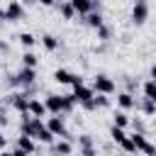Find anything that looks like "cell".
Masks as SVG:
<instances>
[{
  "instance_id": "6da1fadb",
  "label": "cell",
  "mask_w": 156,
  "mask_h": 156,
  "mask_svg": "<svg viewBox=\"0 0 156 156\" xmlns=\"http://www.w3.org/2000/svg\"><path fill=\"white\" fill-rule=\"evenodd\" d=\"M95 93H100V95H112L115 90H117V83L110 78V76H105V73H98V76H93V85H90Z\"/></svg>"
},
{
  "instance_id": "7a4b0ae2",
  "label": "cell",
  "mask_w": 156,
  "mask_h": 156,
  "mask_svg": "<svg viewBox=\"0 0 156 156\" xmlns=\"http://www.w3.org/2000/svg\"><path fill=\"white\" fill-rule=\"evenodd\" d=\"M46 127H49V132H51L54 136L73 139V136H71V132H68V127H66V119H63L61 115H51V117H46Z\"/></svg>"
},
{
  "instance_id": "3957f363",
  "label": "cell",
  "mask_w": 156,
  "mask_h": 156,
  "mask_svg": "<svg viewBox=\"0 0 156 156\" xmlns=\"http://www.w3.org/2000/svg\"><path fill=\"white\" fill-rule=\"evenodd\" d=\"M7 102H10V107H15L17 112H27V110H29V95H27L24 90L10 93V95H7Z\"/></svg>"
},
{
  "instance_id": "277c9868",
  "label": "cell",
  "mask_w": 156,
  "mask_h": 156,
  "mask_svg": "<svg viewBox=\"0 0 156 156\" xmlns=\"http://www.w3.org/2000/svg\"><path fill=\"white\" fill-rule=\"evenodd\" d=\"M44 127H46V122H44V119H39V117H32L29 122H20V134H27V136L37 139V134H39Z\"/></svg>"
},
{
  "instance_id": "5b68a950",
  "label": "cell",
  "mask_w": 156,
  "mask_h": 156,
  "mask_svg": "<svg viewBox=\"0 0 156 156\" xmlns=\"http://www.w3.org/2000/svg\"><path fill=\"white\" fill-rule=\"evenodd\" d=\"M24 17V5L20 0H10L7 7H5V20L7 22H20Z\"/></svg>"
},
{
  "instance_id": "8992f818",
  "label": "cell",
  "mask_w": 156,
  "mask_h": 156,
  "mask_svg": "<svg viewBox=\"0 0 156 156\" xmlns=\"http://www.w3.org/2000/svg\"><path fill=\"white\" fill-rule=\"evenodd\" d=\"M149 20V2L146 0H136L132 7V22L134 24H144Z\"/></svg>"
},
{
  "instance_id": "52a82bcc",
  "label": "cell",
  "mask_w": 156,
  "mask_h": 156,
  "mask_svg": "<svg viewBox=\"0 0 156 156\" xmlns=\"http://www.w3.org/2000/svg\"><path fill=\"white\" fill-rule=\"evenodd\" d=\"M44 105H46L49 115H63V95L49 93V95L44 98Z\"/></svg>"
},
{
  "instance_id": "ba28073f",
  "label": "cell",
  "mask_w": 156,
  "mask_h": 156,
  "mask_svg": "<svg viewBox=\"0 0 156 156\" xmlns=\"http://www.w3.org/2000/svg\"><path fill=\"white\" fill-rule=\"evenodd\" d=\"M27 112H29L32 117H39V119H44V117L49 115L44 100H39V98H29V110H27Z\"/></svg>"
},
{
  "instance_id": "9c48e42d",
  "label": "cell",
  "mask_w": 156,
  "mask_h": 156,
  "mask_svg": "<svg viewBox=\"0 0 156 156\" xmlns=\"http://www.w3.org/2000/svg\"><path fill=\"white\" fill-rule=\"evenodd\" d=\"M15 146H17V149H22V151H27L29 156H34V154H37V139H32V136H27V134H20V136H17V141H15Z\"/></svg>"
},
{
  "instance_id": "30bf717a",
  "label": "cell",
  "mask_w": 156,
  "mask_h": 156,
  "mask_svg": "<svg viewBox=\"0 0 156 156\" xmlns=\"http://www.w3.org/2000/svg\"><path fill=\"white\" fill-rule=\"evenodd\" d=\"M73 98H76L78 105H85V102H90L95 98V90L88 88V85H80V88H73Z\"/></svg>"
},
{
  "instance_id": "8fae6325",
  "label": "cell",
  "mask_w": 156,
  "mask_h": 156,
  "mask_svg": "<svg viewBox=\"0 0 156 156\" xmlns=\"http://www.w3.org/2000/svg\"><path fill=\"white\" fill-rule=\"evenodd\" d=\"M117 107L119 110H132V107H136V98L132 95V93H127V90H122V93H117Z\"/></svg>"
},
{
  "instance_id": "7c38bea8",
  "label": "cell",
  "mask_w": 156,
  "mask_h": 156,
  "mask_svg": "<svg viewBox=\"0 0 156 156\" xmlns=\"http://www.w3.org/2000/svg\"><path fill=\"white\" fill-rule=\"evenodd\" d=\"M51 146H54V156H71V154H73L71 139H58V141H54Z\"/></svg>"
},
{
  "instance_id": "4fadbf2b",
  "label": "cell",
  "mask_w": 156,
  "mask_h": 156,
  "mask_svg": "<svg viewBox=\"0 0 156 156\" xmlns=\"http://www.w3.org/2000/svg\"><path fill=\"white\" fill-rule=\"evenodd\" d=\"M83 22H85L88 27H93V29H100V27L105 24V17L100 15V10H93L90 15H85V17H83Z\"/></svg>"
},
{
  "instance_id": "5bb4252c",
  "label": "cell",
  "mask_w": 156,
  "mask_h": 156,
  "mask_svg": "<svg viewBox=\"0 0 156 156\" xmlns=\"http://www.w3.org/2000/svg\"><path fill=\"white\" fill-rule=\"evenodd\" d=\"M73 76H76V73H71L68 68H56L51 78H54L56 83H61V85H71V83H73Z\"/></svg>"
},
{
  "instance_id": "9a60e30c",
  "label": "cell",
  "mask_w": 156,
  "mask_h": 156,
  "mask_svg": "<svg viewBox=\"0 0 156 156\" xmlns=\"http://www.w3.org/2000/svg\"><path fill=\"white\" fill-rule=\"evenodd\" d=\"M136 107H139L146 117H154V115H156V102L149 100V98H139V100H136Z\"/></svg>"
},
{
  "instance_id": "2e32d148",
  "label": "cell",
  "mask_w": 156,
  "mask_h": 156,
  "mask_svg": "<svg viewBox=\"0 0 156 156\" xmlns=\"http://www.w3.org/2000/svg\"><path fill=\"white\" fill-rule=\"evenodd\" d=\"M112 124H115V127L127 129V127L132 124V119H129V115H127L124 110H115V115H112Z\"/></svg>"
},
{
  "instance_id": "e0dca14e",
  "label": "cell",
  "mask_w": 156,
  "mask_h": 156,
  "mask_svg": "<svg viewBox=\"0 0 156 156\" xmlns=\"http://www.w3.org/2000/svg\"><path fill=\"white\" fill-rule=\"evenodd\" d=\"M17 41L27 49V51H32V46L37 44V37L32 34V32H20V37H17Z\"/></svg>"
},
{
  "instance_id": "ac0fdd59",
  "label": "cell",
  "mask_w": 156,
  "mask_h": 156,
  "mask_svg": "<svg viewBox=\"0 0 156 156\" xmlns=\"http://www.w3.org/2000/svg\"><path fill=\"white\" fill-rule=\"evenodd\" d=\"M20 61H22V66H27V68H37V66H39V56H37L34 51H24V54L20 56Z\"/></svg>"
},
{
  "instance_id": "d6986e66",
  "label": "cell",
  "mask_w": 156,
  "mask_h": 156,
  "mask_svg": "<svg viewBox=\"0 0 156 156\" xmlns=\"http://www.w3.org/2000/svg\"><path fill=\"white\" fill-rule=\"evenodd\" d=\"M58 12H61V17H63V20H73V17H76V10H73L71 0H66V2H58Z\"/></svg>"
},
{
  "instance_id": "ffe728a7",
  "label": "cell",
  "mask_w": 156,
  "mask_h": 156,
  "mask_svg": "<svg viewBox=\"0 0 156 156\" xmlns=\"http://www.w3.org/2000/svg\"><path fill=\"white\" fill-rule=\"evenodd\" d=\"M141 93H144V98H149V100H154L156 102V80H146L144 85H141Z\"/></svg>"
},
{
  "instance_id": "44dd1931",
  "label": "cell",
  "mask_w": 156,
  "mask_h": 156,
  "mask_svg": "<svg viewBox=\"0 0 156 156\" xmlns=\"http://www.w3.org/2000/svg\"><path fill=\"white\" fill-rule=\"evenodd\" d=\"M41 46H44L46 51H56V49H58V39H56L54 34H44V37H41Z\"/></svg>"
},
{
  "instance_id": "7402d4cb",
  "label": "cell",
  "mask_w": 156,
  "mask_h": 156,
  "mask_svg": "<svg viewBox=\"0 0 156 156\" xmlns=\"http://www.w3.org/2000/svg\"><path fill=\"white\" fill-rule=\"evenodd\" d=\"M110 139H112L115 144H122V141L127 139V132H124L122 127H115V124H112V127H110Z\"/></svg>"
},
{
  "instance_id": "603a6c76",
  "label": "cell",
  "mask_w": 156,
  "mask_h": 156,
  "mask_svg": "<svg viewBox=\"0 0 156 156\" xmlns=\"http://www.w3.org/2000/svg\"><path fill=\"white\" fill-rule=\"evenodd\" d=\"M54 139H56V136L49 132V127H44V129L37 134V141H41V144H54Z\"/></svg>"
},
{
  "instance_id": "cb8c5ba5",
  "label": "cell",
  "mask_w": 156,
  "mask_h": 156,
  "mask_svg": "<svg viewBox=\"0 0 156 156\" xmlns=\"http://www.w3.org/2000/svg\"><path fill=\"white\" fill-rule=\"evenodd\" d=\"M129 139L134 141V146H136V151H141V146L149 141L146 139V134H141V132H134V134H129Z\"/></svg>"
},
{
  "instance_id": "d4e9b609",
  "label": "cell",
  "mask_w": 156,
  "mask_h": 156,
  "mask_svg": "<svg viewBox=\"0 0 156 156\" xmlns=\"http://www.w3.org/2000/svg\"><path fill=\"white\" fill-rule=\"evenodd\" d=\"M93 146H95V141H93L90 134H80L78 136V149H93Z\"/></svg>"
},
{
  "instance_id": "484cf974",
  "label": "cell",
  "mask_w": 156,
  "mask_h": 156,
  "mask_svg": "<svg viewBox=\"0 0 156 156\" xmlns=\"http://www.w3.org/2000/svg\"><path fill=\"white\" fill-rule=\"evenodd\" d=\"M78 102H76V98H73V93L71 95H63V112H73V107H76Z\"/></svg>"
},
{
  "instance_id": "4316f807",
  "label": "cell",
  "mask_w": 156,
  "mask_h": 156,
  "mask_svg": "<svg viewBox=\"0 0 156 156\" xmlns=\"http://www.w3.org/2000/svg\"><path fill=\"white\" fill-rule=\"evenodd\" d=\"M119 146H122V151H124V154H139V151H136V146H134V141L129 139V134H127V139H124Z\"/></svg>"
},
{
  "instance_id": "83f0119b",
  "label": "cell",
  "mask_w": 156,
  "mask_h": 156,
  "mask_svg": "<svg viewBox=\"0 0 156 156\" xmlns=\"http://www.w3.org/2000/svg\"><path fill=\"white\" fill-rule=\"evenodd\" d=\"M110 95H100V93H95V105H98V110L100 107H110Z\"/></svg>"
},
{
  "instance_id": "f1b7e54d",
  "label": "cell",
  "mask_w": 156,
  "mask_h": 156,
  "mask_svg": "<svg viewBox=\"0 0 156 156\" xmlns=\"http://www.w3.org/2000/svg\"><path fill=\"white\" fill-rule=\"evenodd\" d=\"M141 154H144V156H156V144L146 141V144L141 146Z\"/></svg>"
},
{
  "instance_id": "f546056e",
  "label": "cell",
  "mask_w": 156,
  "mask_h": 156,
  "mask_svg": "<svg viewBox=\"0 0 156 156\" xmlns=\"http://www.w3.org/2000/svg\"><path fill=\"white\" fill-rule=\"evenodd\" d=\"M132 127H134V132L146 134V127H144V122H141V119H132Z\"/></svg>"
},
{
  "instance_id": "4dcf8cb0",
  "label": "cell",
  "mask_w": 156,
  "mask_h": 156,
  "mask_svg": "<svg viewBox=\"0 0 156 156\" xmlns=\"http://www.w3.org/2000/svg\"><path fill=\"white\" fill-rule=\"evenodd\" d=\"M95 32H98V39H102V41H105V39H107V37H110V29H107V27H105V24H102V27H100V29H95Z\"/></svg>"
},
{
  "instance_id": "1f68e13d",
  "label": "cell",
  "mask_w": 156,
  "mask_h": 156,
  "mask_svg": "<svg viewBox=\"0 0 156 156\" xmlns=\"http://www.w3.org/2000/svg\"><path fill=\"white\" fill-rule=\"evenodd\" d=\"M139 88V80H127V93H132L134 95V90Z\"/></svg>"
},
{
  "instance_id": "d6a6232c",
  "label": "cell",
  "mask_w": 156,
  "mask_h": 156,
  "mask_svg": "<svg viewBox=\"0 0 156 156\" xmlns=\"http://www.w3.org/2000/svg\"><path fill=\"white\" fill-rule=\"evenodd\" d=\"M80 156H98V146H93V149H80Z\"/></svg>"
},
{
  "instance_id": "836d02e7",
  "label": "cell",
  "mask_w": 156,
  "mask_h": 156,
  "mask_svg": "<svg viewBox=\"0 0 156 156\" xmlns=\"http://www.w3.org/2000/svg\"><path fill=\"white\" fill-rule=\"evenodd\" d=\"M37 2H39L41 7H54V5H56V0H37Z\"/></svg>"
},
{
  "instance_id": "e575fe53",
  "label": "cell",
  "mask_w": 156,
  "mask_h": 156,
  "mask_svg": "<svg viewBox=\"0 0 156 156\" xmlns=\"http://www.w3.org/2000/svg\"><path fill=\"white\" fill-rule=\"evenodd\" d=\"M5 144H7V139H5V134H2V132H0V151H2V149H5Z\"/></svg>"
},
{
  "instance_id": "d590c367",
  "label": "cell",
  "mask_w": 156,
  "mask_h": 156,
  "mask_svg": "<svg viewBox=\"0 0 156 156\" xmlns=\"http://www.w3.org/2000/svg\"><path fill=\"white\" fill-rule=\"evenodd\" d=\"M151 80H156V63L151 66Z\"/></svg>"
},
{
  "instance_id": "8d00e7d4",
  "label": "cell",
  "mask_w": 156,
  "mask_h": 156,
  "mask_svg": "<svg viewBox=\"0 0 156 156\" xmlns=\"http://www.w3.org/2000/svg\"><path fill=\"white\" fill-rule=\"evenodd\" d=\"M0 156H12V151H5V149H2V151H0Z\"/></svg>"
},
{
  "instance_id": "74e56055",
  "label": "cell",
  "mask_w": 156,
  "mask_h": 156,
  "mask_svg": "<svg viewBox=\"0 0 156 156\" xmlns=\"http://www.w3.org/2000/svg\"><path fill=\"white\" fill-rule=\"evenodd\" d=\"M154 129H156V117H154Z\"/></svg>"
},
{
  "instance_id": "f35d334b",
  "label": "cell",
  "mask_w": 156,
  "mask_h": 156,
  "mask_svg": "<svg viewBox=\"0 0 156 156\" xmlns=\"http://www.w3.org/2000/svg\"><path fill=\"white\" fill-rule=\"evenodd\" d=\"M58 2H66V0H56V5H58Z\"/></svg>"
},
{
  "instance_id": "ab89813d",
  "label": "cell",
  "mask_w": 156,
  "mask_h": 156,
  "mask_svg": "<svg viewBox=\"0 0 156 156\" xmlns=\"http://www.w3.org/2000/svg\"><path fill=\"white\" fill-rule=\"evenodd\" d=\"M0 22H2V20H0Z\"/></svg>"
}]
</instances>
